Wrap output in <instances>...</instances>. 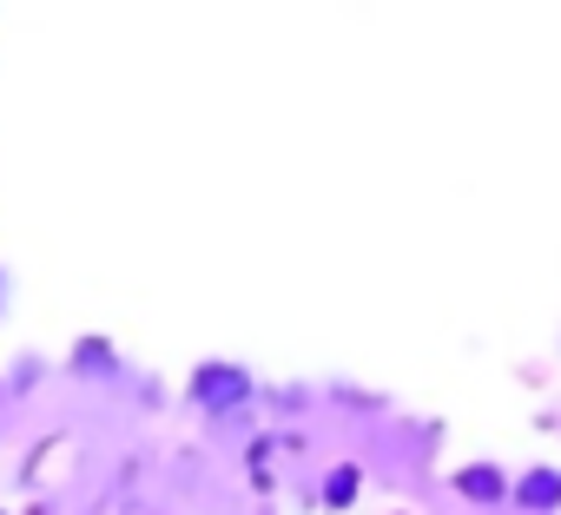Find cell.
<instances>
[{"mask_svg": "<svg viewBox=\"0 0 561 515\" xmlns=\"http://www.w3.org/2000/svg\"><path fill=\"white\" fill-rule=\"evenodd\" d=\"M257 397H264V384H257L238 357H205V364H192V377H185V403H192L205 423H231V416H244Z\"/></svg>", "mask_w": 561, "mask_h": 515, "instance_id": "obj_1", "label": "cell"}, {"mask_svg": "<svg viewBox=\"0 0 561 515\" xmlns=\"http://www.w3.org/2000/svg\"><path fill=\"white\" fill-rule=\"evenodd\" d=\"M508 476L515 469H502V462H462L456 476H449V489H456V502L462 508H476V515H489V508H508Z\"/></svg>", "mask_w": 561, "mask_h": 515, "instance_id": "obj_2", "label": "cell"}, {"mask_svg": "<svg viewBox=\"0 0 561 515\" xmlns=\"http://www.w3.org/2000/svg\"><path fill=\"white\" fill-rule=\"evenodd\" d=\"M508 508L515 515H561V462H528L508 476Z\"/></svg>", "mask_w": 561, "mask_h": 515, "instance_id": "obj_3", "label": "cell"}, {"mask_svg": "<svg viewBox=\"0 0 561 515\" xmlns=\"http://www.w3.org/2000/svg\"><path fill=\"white\" fill-rule=\"evenodd\" d=\"M119 370H126V364H119L113 337H100V331L73 337V351H67V377H80V384H113Z\"/></svg>", "mask_w": 561, "mask_h": 515, "instance_id": "obj_4", "label": "cell"}, {"mask_svg": "<svg viewBox=\"0 0 561 515\" xmlns=\"http://www.w3.org/2000/svg\"><path fill=\"white\" fill-rule=\"evenodd\" d=\"M357 495H364V462H331L324 476H318V508L324 515H344V508H357Z\"/></svg>", "mask_w": 561, "mask_h": 515, "instance_id": "obj_5", "label": "cell"}, {"mask_svg": "<svg viewBox=\"0 0 561 515\" xmlns=\"http://www.w3.org/2000/svg\"><path fill=\"white\" fill-rule=\"evenodd\" d=\"M8 305H14V272L0 265V318H8Z\"/></svg>", "mask_w": 561, "mask_h": 515, "instance_id": "obj_6", "label": "cell"}]
</instances>
